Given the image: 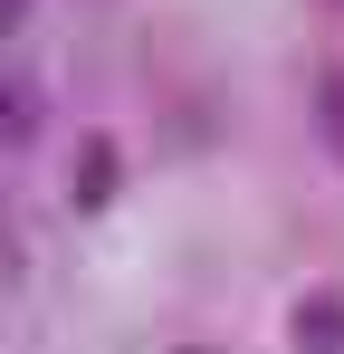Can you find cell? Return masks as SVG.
Masks as SVG:
<instances>
[{
  "instance_id": "1",
  "label": "cell",
  "mask_w": 344,
  "mask_h": 354,
  "mask_svg": "<svg viewBox=\"0 0 344 354\" xmlns=\"http://www.w3.org/2000/svg\"><path fill=\"white\" fill-rule=\"evenodd\" d=\"M287 335H296V354H344V288H306Z\"/></svg>"
},
{
  "instance_id": "4",
  "label": "cell",
  "mask_w": 344,
  "mask_h": 354,
  "mask_svg": "<svg viewBox=\"0 0 344 354\" xmlns=\"http://www.w3.org/2000/svg\"><path fill=\"white\" fill-rule=\"evenodd\" d=\"M182 354H220V345H182Z\"/></svg>"
},
{
  "instance_id": "3",
  "label": "cell",
  "mask_w": 344,
  "mask_h": 354,
  "mask_svg": "<svg viewBox=\"0 0 344 354\" xmlns=\"http://www.w3.org/2000/svg\"><path fill=\"white\" fill-rule=\"evenodd\" d=\"M316 115H325V144H335V153H344V67H335V77H325V96H316Z\"/></svg>"
},
{
  "instance_id": "2",
  "label": "cell",
  "mask_w": 344,
  "mask_h": 354,
  "mask_svg": "<svg viewBox=\"0 0 344 354\" xmlns=\"http://www.w3.org/2000/svg\"><path fill=\"white\" fill-rule=\"evenodd\" d=\"M77 201L96 211V201H115V144L96 134V144H77Z\"/></svg>"
}]
</instances>
